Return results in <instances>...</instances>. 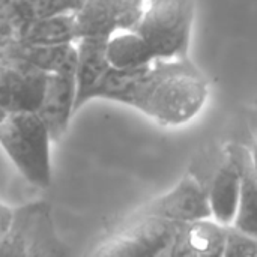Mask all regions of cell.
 Wrapping results in <instances>:
<instances>
[{"mask_svg": "<svg viewBox=\"0 0 257 257\" xmlns=\"http://www.w3.org/2000/svg\"><path fill=\"white\" fill-rule=\"evenodd\" d=\"M51 136L36 111L12 110L0 116V146L21 173L38 188L51 185Z\"/></svg>", "mask_w": 257, "mask_h": 257, "instance_id": "cell-2", "label": "cell"}, {"mask_svg": "<svg viewBox=\"0 0 257 257\" xmlns=\"http://www.w3.org/2000/svg\"><path fill=\"white\" fill-rule=\"evenodd\" d=\"M33 17H48L54 14H62L68 11H75L72 0H33L32 2Z\"/></svg>", "mask_w": 257, "mask_h": 257, "instance_id": "cell-17", "label": "cell"}, {"mask_svg": "<svg viewBox=\"0 0 257 257\" xmlns=\"http://www.w3.org/2000/svg\"><path fill=\"white\" fill-rule=\"evenodd\" d=\"M29 2H33V0H29Z\"/></svg>", "mask_w": 257, "mask_h": 257, "instance_id": "cell-21", "label": "cell"}, {"mask_svg": "<svg viewBox=\"0 0 257 257\" xmlns=\"http://www.w3.org/2000/svg\"><path fill=\"white\" fill-rule=\"evenodd\" d=\"M232 256H257L256 236H253L235 226H229L223 257Z\"/></svg>", "mask_w": 257, "mask_h": 257, "instance_id": "cell-16", "label": "cell"}, {"mask_svg": "<svg viewBox=\"0 0 257 257\" xmlns=\"http://www.w3.org/2000/svg\"><path fill=\"white\" fill-rule=\"evenodd\" d=\"M146 0H87L77 14L78 38H110L119 30L134 29Z\"/></svg>", "mask_w": 257, "mask_h": 257, "instance_id": "cell-6", "label": "cell"}, {"mask_svg": "<svg viewBox=\"0 0 257 257\" xmlns=\"http://www.w3.org/2000/svg\"><path fill=\"white\" fill-rule=\"evenodd\" d=\"M51 209L47 200L14 208L9 226L0 238V257L71 256L56 230Z\"/></svg>", "mask_w": 257, "mask_h": 257, "instance_id": "cell-3", "label": "cell"}, {"mask_svg": "<svg viewBox=\"0 0 257 257\" xmlns=\"http://www.w3.org/2000/svg\"><path fill=\"white\" fill-rule=\"evenodd\" d=\"M72 2H74V6H75V11H77V9H80V8H81V6L84 5V3H86L87 0H72Z\"/></svg>", "mask_w": 257, "mask_h": 257, "instance_id": "cell-20", "label": "cell"}, {"mask_svg": "<svg viewBox=\"0 0 257 257\" xmlns=\"http://www.w3.org/2000/svg\"><path fill=\"white\" fill-rule=\"evenodd\" d=\"M107 41L102 36H83L75 42L77 47V98L75 113L93 99V93L101 80L111 68L107 56Z\"/></svg>", "mask_w": 257, "mask_h": 257, "instance_id": "cell-9", "label": "cell"}, {"mask_svg": "<svg viewBox=\"0 0 257 257\" xmlns=\"http://www.w3.org/2000/svg\"><path fill=\"white\" fill-rule=\"evenodd\" d=\"M208 96V80L190 57L157 59L146 68L131 107L160 125L179 126L202 111Z\"/></svg>", "mask_w": 257, "mask_h": 257, "instance_id": "cell-1", "label": "cell"}, {"mask_svg": "<svg viewBox=\"0 0 257 257\" xmlns=\"http://www.w3.org/2000/svg\"><path fill=\"white\" fill-rule=\"evenodd\" d=\"M77 81L74 74H48L45 90L36 113L47 125L51 140L59 142L75 114Z\"/></svg>", "mask_w": 257, "mask_h": 257, "instance_id": "cell-8", "label": "cell"}, {"mask_svg": "<svg viewBox=\"0 0 257 257\" xmlns=\"http://www.w3.org/2000/svg\"><path fill=\"white\" fill-rule=\"evenodd\" d=\"M137 211L181 224L212 217L208 190L191 175L184 176L172 190Z\"/></svg>", "mask_w": 257, "mask_h": 257, "instance_id": "cell-7", "label": "cell"}, {"mask_svg": "<svg viewBox=\"0 0 257 257\" xmlns=\"http://www.w3.org/2000/svg\"><path fill=\"white\" fill-rule=\"evenodd\" d=\"M241 194V172L227 151L226 161L217 170L212 184L208 190L211 215L224 226H232L236 217Z\"/></svg>", "mask_w": 257, "mask_h": 257, "instance_id": "cell-11", "label": "cell"}, {"mask_svg": "<svg viewBox=\"0 0 257 257\" xmlns=\"http://www.w3.org/2000/svg\"><path fill=\"white\" fill-rule=\"evenodd\" d=\"M227 151L235 158L241 172V194L236 217L232 226L257 238V175L250 151L239 145H230Z\"/></svg>", "mask_w": 257, "mask_h": 257, "instance_id": "cell-12", "label": "cell"}, {"mask_svg": "<svg viewBox=\"0 0 257 257\" xmlns=\"http://www.w3.org/2000/svg\"><path fill=\"white\" fill-rule=\"evenodd\" d=\"M248 151H250L251 163H253V167H254V172H256V175H257V134H256V137H254V140H253L251 148H250Z\"/></svg>", "mask_w": 257, "mask_h": 257, "instance_id": "cell-19", "label": "cell"}, {"mask_svg": "<svg viewBox=\"0 0 257 257\" xmlns=\"http://www.w3.org/2000/svg\"><path fill=\"white\" fill-rule=\"evenodd\" d=\"M227 227L212 217L184 223L169 257L223 256Z\"/></svg>", "mask_w": 257, "mask_h": 257, "instance_id": "cell-10", "label": "cell"}, {"mask_svg": "<svg viewBox=\"0 0 257 257\" xmlns=\"http://www.w3.org/2000/svg\"><path fill=\"white\" fill-rule=\"evenodd\" d=\"M196 0H146L136 30L155 59L188 57Z\"/></svg>", "mask_w": 257, "mask_h": 257, "instance_id": "cell-4", "label": "cell"}, {"mask_svg": "<svg viewBox=\"0 0 257 257\" xmlns=\"http://www.w3.org/2000/svg\"><path fill=\"white\" fill-rule=\"evenodd\" d=\"M149 66V65H148ZM148 66L114 68L111 66L93 93V99H107L131 107L137 86Z\"/></svg>", "mask_w": 257, "mask_h": 257, "instance_id": "cell-15", "label": "cell"}, {"mask_svg": "<svg viewBox=\"0 0 257 257\" xmlns=\"http://www.w3.org/2000/svg\"><path fill=\"white\" fill-rule=\"evenodd\" d=\"M20 41L29 44H69L78 39V26L75 11L39 17L30 20L20 32Z\"/></svg>", "mask_w": 257, "mask_h": 257, "instance_id": "cell-13", "label": "cell"}, {"mask_svg": "<svg viewBox=\"0 0 257 257\" xmlns=\"http://www.w3.org/2000/svg\"><path fill=\"white\" fill-rule=\"evenodd\" d=\"M181 226V223L136 211L123 220L120 226L90 253V256H169Z\"/></svg>", "mask_w": 257, "mask_h": 257, "instance_id": "cell-5", "label": "cell"}, {"mask_svg": "<svg viewBox=\"0 0 257 257\" xmlns=\"http://www.w3.org/2000/svg\"><path fill=\"white\" fill-rule=\"evenodd\" d=\"M11 215H12V209L5 206L3 203H0V238H2V235L6 232V229L9 226Z\"/></svg>", "mask_w": 257, "mask_h": 257, "instance_id": "cell-18", "label": "cell"}, {"mask_svg": "<svg viewBox=\"0 0 257 257\" xmlns=\"http://www.w3.org/2000/svg\"><path fill=\"white\" fill-rule=\"evenodd\" d=\"M107 56L114 68H142L157 60L148 42L133 29L119 30L108 38Z\"/></svg>", "mask_w": 257, "mask_h": 257, "instance_id": "cell-14", "label": "cell"}]
</instances>
